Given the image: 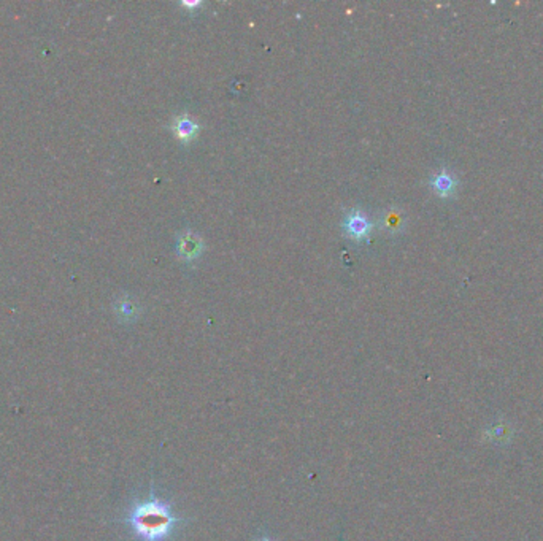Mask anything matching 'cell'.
<instances>
[{
    "label": "cell",
    "mask_w": 543,
    "mask_h": 541,
    "mask_svg": "<svg viewBox=\"0 0 543 541\" xmlns=\"http://www.w3.org/2000/svg\"><path fill=\"white\" fill-rule=\"evenodd\" d=\"M172 507V503L159 498L153 489L148 498L134 505L126 522L140 541H169L176 526L188 522L185 517L175 516Z\"/></svg>",
    "instance_id": "cell-1"
},
{
    "label": "cell",
    "mask_w": 543,
    "mask_h": 541,
    "mask_svg": "<svg viewBox=\"0 0 543 541\" xmlns=\"http://www.w3.org/2000/svg\"><path fill=\"white\" fill-rule=\"evenodd\" d=\"M341 227H344L345 233L351 240H354V242H365V240H369L372 229H374L370 219L361 210H351L350 213H346Z\"/></svg>",
    "instance_id": "cell-2"
},
{
    "label": "cell",
    "mask_w": 543,
    "mask_h": 541,
    "mask_svg": "<svg viewBox=\"0 0 543 541\" xmlns=\"http://www.w3.org/2000/svg\"><path fill=\"white\" fill-rule=\"evenodd\" d=\"M176 246H178V254L180 257L183 259V261L186 262H192L196 261V259L202 254L204 251V242L200 240L196 233L192 232H183L180 237H178V243H176Z\"/></svg>",
    "instance_id": "cell-3"
},
{
    "label": "cell",
    "mask_w": 543,
    "mask_h": 541,
    "mask_svg": "<svg viewBox=\"0 0 543 541\" xmlns=\"http://www.w3.org/2000/svg\"><path fill=\"white\" fill-rule=\"evenodd\" d=\"M172 131L181 143H190L197 137L200 127L197 122L192 121L188 115H178L175 116L172 121Z\"/></svg>",
    "instance_id": "cell-4"
},
{
    "label": "cell",
    "mask_w": 543,
    "mask_h": 541,
    "mask_svg": "<svg viewBox=\"0 0 543 541\" xmlns=\"http://www.w3.org/2000/svg\"><path fill=\"white\" fill-rule=\"evenodd\" d=\"M430 186L435 191V194H439L440 197H450L453 196L454 189H456V180L454 176L448 172V170H440L439 173L432 175L430 178Z\"/></svg>",
    "instance_id": "cell-5"
},
{
    "label": "cell",
    "mask_w": 543,
    "mask_h": 541,
    "mask_svg": "<svg viewBox=\"0 0 543 541\" xmlns=\"http://www.w3.org/2000/svg\"><path fill=\"white\" fill-rule=\"evenodd\" d=\"M116 313H118V316H121L122 319L131 321V319H135V316H137V313H139V308L131 298L122 297L120 302L116 303Z\"/></svg>",
    "instance_id": "cell-6"
},
{
    "label": "cell",
    "mask_w": 543,
    "mask_h": 541,
    "mask_svg": "<svg viewBox=\"0 0 543 541\" xmlns=\"http://www.w3.org/2000/svg\"><path fill=\"white\" fill-rule=\"evenodd\" d=\"M400 224H402V216L395 213V211H389V213H386L385 217H383V226L389 229V231H399Z\"/></svg>",
    "instance_id": "cell-7"
},
{
    "label": "cell",
    "mask_w": 543,
    "mask_h": 541,
    "mask_svg": "<svg viewBox=\"0 0 543 541\" xmlns=\"http://www.w3.org/2000/svg\"><path fill=\"white\" fill-rule=\"evenodd\" d=\"M489 433H491L489 437L494 438V442H499V440L500 442H507V438L510 437L509 427L507 426H494V428H491Z\"/></svg>",
    "instance_id": "cell-8"
},
{
    "label": "cell",
    "mask_w": 543,
    "mask_h": 541,
    "mask_svg": "<svg viewBox=\"0 0 543 541\" xmlns=\"http://www.w3.org/2000/svg\"><path fill=\"white\" fill-rule=\"evenodd\" d=\"M200 2H181V7H188V8H197Z\"/></svg>",
    "instance_id": "cell-9"
},
{
    "label": "cell",
    "mask_w": 543,
    "mask_h": 541,
    "mask_svg": "<svg viewBox=\"0 0 543 541\" xmlns=\"http://www.w3.org/2000/svg\"><path fill=\"white\" fill-rule=\"evenodd\" d=\"M256 541H274V540H272V538H259Z\"/></svg>",
    "instance_id": "cell-10"
}]
</instances>
